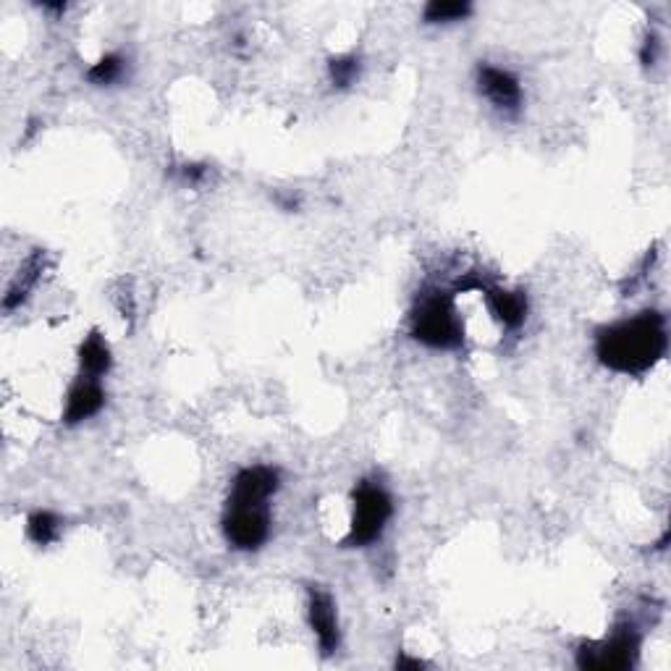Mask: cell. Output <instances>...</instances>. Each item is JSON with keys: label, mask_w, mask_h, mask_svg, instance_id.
Masks as SVG:
<instances>
[{"label": "cell", "mask_w": 671, "mask_h": 671, "mask_svg": "<svg viewBox=\"0 0 671 671\" xmlns=\"http://www.w3.org/2000/svg\"><path fill=\"white\" fill-rule=\"evenodd\" d=\"M396 666H399V669H422V661L420 658H409V656H402V658H396Z\"/></svg>", "instance_id": "obj_18"}, {"label": "cell", "mask_w": 671, "mask_h": 671, "mask_svg": "<svg viewBox=\"0 0 671 671\" xmlns=\"http://www.w3.org/2000/svg\"><path fill=\"white\" fill-rule=\"evenodd\" d=\"M640 58H643V66H653V63H656V58H658V37L656 35H651L648 40H645Z\"/></svg>", "instance_id": "obj_16"}, {"label": "cell", "mask_w": 671, "mask_h": 671, "mask_svg": "<svg viewBox=\"0 0 671 671\" xmlns=\"http://www.w3.org/2000/svg\"><path fill=\"white\" fill-rule=\"evenodd\" d=\"M485 297H488V307L496 315L501 326L509 331H517L527 320V297L525 291H506L496 289V286H483Z\"/></svg>", "instance_id": "obj_9"}, {"label": "cell", "mask_w": 671, "mask_h": 671, "mask_svg": "<svg viewBox=\"0 0 671 671\" xmlns=\"http://www.w3.org/2000/svg\"><path fill=\"white\" fill-rule=\"evenodd\" d=\"M640 635L632 624L616 627L611 637L598 643H585L577 651V666L580 669H601V671H622L632 669L640 658Z\"/></svg>", "instance_id": "obj_5"}, {"label": "cell", "mask_w": 671, "mask_h": 671, "mask_svg": "<svg viewBox=\"0 0 671 671\" xmlns=\"http://www.w3.org/2000/svg\"><path fill=\"white\" fill-rule=\"evenodd\" d=\"M472 14V3L467 0H433L422 11L425 24H454V21H464Z\"/></svg>", "instance_id": "obj_12"}, {"label": "cell", "mask_w": 671, "mask_h": 671, "mask_svg": "<svg viewBox=\"0 0 671 671\" xmlns=\"http://www.w3.org/2000/svg\"><path fill=\"white\" fill-rule=\"evenodd\" d=\"M478 90L504 116L514 118L522 111V87H519V79L512 71L483 63V66H478Z\"/></svg>", "instance_id": "obj_6"}, {"label": "cell", "mask_w": 671, "mask_h": 671, "mask_svg": "<svg viewBox=\"0 0 671 671\" xmlns=\"http://www.w3.org/2000/svg\"><path fill=\"white\" fill-rule=\"evenodd\" d=\"M205 173H208V168H205V166H184L181 176H184L187 181H192V184H197V181H200Z\"/></svg>", "instance_id": "obj_17"}, {"label": "cell", "mask_w": 671, "mask_h": 671, "mask_svg": "<svg viewBox=\"0 0 671 671\" xmlns=\"http://www.w3.org/2000/svg\"><path fill=\"white\" fill-rule=\"evenodd\" d=\"M394 517V501L378 483H360L354 488V517L349 535L344 538L346 548H367L381 540L388 522Z\"/></svg>", "instance_id": "obj_4"}, {"label": "cell", "mask_w": 671, "mask_h": 671, "mask_svg": "<svg viewBox=\"0 0 671 671\" xmlns=\"http://www.w3.org/2000/svg\"><path fill=\"white\" fill-rule=\"evenodd\" d=\"M666 346V318L656 310H645L601 328L595 336V357L614 373L643 375L664 360Z\"/></svg>", "instance_id": "obj_2"}, {"label": "cell", "mask_w": 671, "mask_h": 671, "mask_svg": "<svg viewBox=\"0 0 671 671\" xmlns=\"http://www.w3.org/2000/svg\"><path fill=\"white\" fill-rule=\"evenodd\" d=\"M105 407V391L100 386L97 378H87L82 375L74 388L69 391V399H66V412H63V420L69 425H77V422L90 420L95 417L100 409Z\"/></svg>", "instance_id": "obj_8"}, {"label": "cell", "mask_w": 671, "mask_h": 671, "mask_svg": "<svg viewBox=\"0 0 671 671\" xmlns=\"http://www.w3.org/2000/svg\"><path fill=\"white\" fill-rule=\"evenodd\" d=\"M124 77V58L118 56V53H108L100 61L87 71V79H90L95 87H111L116 84L118 79Z\"/></svg>", "instance_id": "obj_14"}, {"label": "cell", "mask_w": 671, "mask_h": 671, "mask_svg": "<svg viewBox=\"0 0 671 671\" xmlns=\"http://www.w3.org/2000/svg\"><path fill=\"white\" fill-rule=\"evenodd\" d=\"M40 260H42L40 252L29 257L27 265H24V270H19V276L14 278V284L8 286V294H6V299H3V307H6V312H11V310H16L19 305H24V299L29 297L32 286L37 284V276L42 273Z\"/></svg>", "instance_id": "obj_11"}, {"label": "cell", "mask_w": 671, "mask_h": 671, "mask_svg": "<svg viewBox=\"0 0 671 671\" xmlns=\"http://www.w3.org/2000/svg\"><path fill=\"white\" fill-rule=\"evenodd\" d=\"M27 533L37 546H50L61 535V519L53 512H35L27 522Z\"/></svg>", "instance_id": "obj_13"}, {"label": "cell", "mask_w": 671, "mask_h": 671, "mask_svg": "<svg viewBox=\"0 0 671 671\" xmlns=\"http://www.w3.org/2000/svg\"><path fill=\"white\" fill-rule=\"evenodd\" d=\"M281 488V475L276 467H244L236 472L231 483L226 512H223V535L236 551H257L265 546L270 535V506Z\"/></svg>", "instance_id": "obj_1"}, {"label": "cell", "mask_w": 671, "mask_h": 671, "mask_svg": "<svg viewBox=\"0 0 671 671\" xmlns=\"http://www.w3.org/2000/svg\"><path fill=\"white\" fill-rule=\"evenodd\" d=\"M412 339L446 352L464 344V328L454 307V294L433 291L420 299V305L412 312Z\"/></svg>", "instance_id": "obj_3"}, {"label": "cell", "mask_w": 671, "mask_h": 671, "mask_svg": "<svg viewBox=\"0 0 671 671\" xmlns=\"http://www.w3.org/2000/svg\"><path fill=\"white\" fill-rule=\"evenodd\" d=\"M310 627L318 637V645L323 656H333L341 645V630H339V616H336V603H333L331 593L318 585L310 588Z\"/></svg>", "instance_id": "obj_7"}, {"label": "cell", "mask_w": 671, "mask_h": 671, "mask_svg": "<svg viewBox=\"0 0 671 671\" xmlns=\"http://www.w3.org/2000/svg\"><path fill=\"white\" fill-rule=\"evenodd\" d=\"M328 74H331L333 87H339V90H346V87H352L360 77V58L354 56H341L333 58L328 63Z\"/></svg>", "instance_id": "obj_15"}, {"label": "cell", "mask_w": 671, "mask_h": 671, "mask_svg": "<svg viewBox=\"0 0 671 671\" xmlns=\"http://www.w3.org/2000/svg\"><path fill=\"white\" fill-rule=\"evenodd\" d=\"M79 365H82V373L87 378H97L105 375L111 370L113 357H111V346L105 344V339L97 331H92L87 339H84L82 349H79Z\"/></svg>", "instance_id": "obj_10"}]
</instances>
